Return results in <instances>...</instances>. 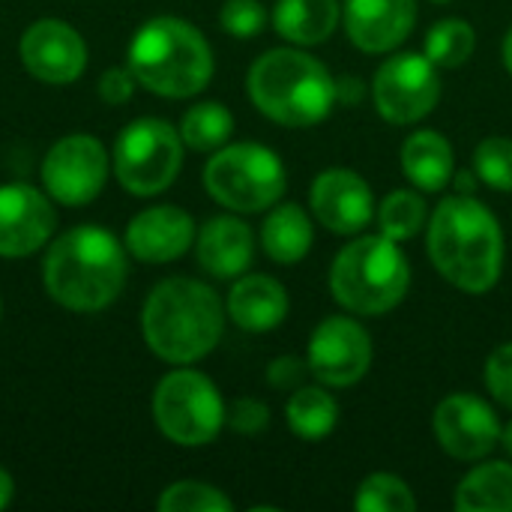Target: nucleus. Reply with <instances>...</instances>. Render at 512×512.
<instances>
[{
    "mask_svg": "<svg viewBox=\"0 0 512 512\" xmlns=\"http://www.w3.org/2000/svg\"><path fill=\"white\" fill-rule=\"evenodd\" d=\"M180 165H183V138L171 123L159 117L132 120L114 144L117 180L132 195L165 192L180 174Z\"/></svg>",
    "mask_w": 512,
    "mask_h": 512,
    "instance_id": "nucleus-9",
    "label": "nucleus"
},
{
    "mask_svg": "<svg viewBox=\"0 0 512 512\" xmlns=\"http://www.w3.org/2000/svg\"><path fill=\"white\" fill-rule=\"evenodd\" d=\"M372 99L387 123L411 126L429 117L441 99L438 66L426 54L402 51L381 63L372 78Z\"/></svg>",
    "mask_w": 512,
    "mask_h": 512,
    "instance_id": "nucleus-10",
    "label": "nucleus"
},
{
    "mask_svg": "<svg viewBox=\"0 0 512 512\" xmlns=\"http://www.w3.org/2000/svg\"><path fill=\"white\" fill-rule=\"evenodd\" d=\"M162 512H231L234 504L216 489V486H207V483H195V480H183V483H174L168 486L162 495H159V504Z\"/></svg>",
    "mask_w": 512,
    "mask_h": 512,
    "instance_id": "nucleus-30",
    "label": "nucleus"
},
{
    "mask_svg": "<svg viewBox=\"0 0 512 512\" xmlns=\"http://www.w3.org/2000/svg\"><path fill=\"white\" fill-rule=\"evenodd\" d=\"M417 24V0H345V30L369 54L399 48Z\"/></svg>",
    "mask_w": 512,
    "mask_h": 512,
    "instance_id": "nucleus-17",
    "label": "nucleus"
},
{
    "mask_svg": "<svg viewBox=\"0 0 512 512\" xmlns=\"http://www.w3.org/2000/svg\"><path fill=\"white\" fill-rule=\"evenodd\" d=\"M12 495H15V483H12V477L0 468V510H3V507H9Z\"/></svg>",
    "mask_w": 512,
    "mask_h": 512,
    "instance_id": "nucleus-38",
    "label": "nucleus"
},
{
    "mask_svg": "<svg viewBox=\"0 0 512 512\" xmlns=\"http://www.w3.org/2000/svg\"><path fill=\"white\" fill-rule=\"evenodd\" d=\"M129 69L159 96L186 99L213 78V51L198 27L183 18H153L129 42Z\"/></svg>",
    "mask_w": 512,
    "mask_h": 512,
    "instance_id": "nucleus-5",
    "label": "nucleus"
},
{
    "mask_svg": "<svg viewBox=\"0 0 512 512\" xmlns=\"http://www.w3.org/2000/svg\"><path fill=\"white\" fill-rule=\"evenodd\" d=\"M225 423L240 435H258L270 423V408L264 402H258V399H237L225 411Z\"/></svg>",
    "mask_w": 512,
    "mask_h": 512,
    "instance_id": "nucleus-34",
    "label": "nucleus"
},
{
    "mask_svg": "<svg viewBox=\"0 0 512 512\" xmlns=\"http://www.w3.org/2000/svg\"><path fill=\"white\" fill-rule=\"evenodd\" d=\"M108 177V153L93 135H66L60 138L45 162L42 183L48 195L66 207H84L93 201Z\"/></svg>",
    "mask_w": 512,
    "mask_h": 512,
    "instance_id": "nucleus-12",
    "label": "nucleus"
},
{
    "mask_svg": "<svg viewBox=\"0 0 512 512\" xmlns=\"http://www.w3.org/2000/svg\"><path fill=\"white\" fill-rule=\"evenodd\" d=\"M372 357L369 330L348 315H330L312 330L306 363L324 387H351L366 378Z\"/></svg>",
    "mask_w": 512,
    "mask_h": 512,
    "instance_id": "nucleus-11",
    "label": "nucleus"
},
{
    "mask_svg": "<svg viewBox=\"0 0 512 512\" xmlns=\"http://www.w3.org/2000/svg\"><path fill=\"white\" fill-rule=\"evenodd\" d=\"M219 21L234 39H252L267 27V9L261 0H225Z\"/></svg>",
    "mask_w": 512,
    "mask_h": 512,
    "instance_id": "nucleus-32",
    "label": "nucleus"
},
{
    "mask_svg": "<svg viewBox=\"0 0 512 512\" xmlns=\"http://www.w3.org/2000/svg\"><path fill=\"white\" fill-rule=\"evenodd\" d=\"M228 315L240 330L249 333L276 330L288 315V291L273 276H237L228 294Z\"/></svg>",
    "mask_w": 512,
    "mask_h": 512,
    "instance_id": "nucleus-20",
    "label": "nucleus"
},
{
    "mask_svg": "<svg viewBox=\"0 0 512 512\" xmlns=\"http://www.w3.org/2000/svg\"><path fill=\"white\" fill-rule=\"evenodd\" d=\"M474 48H477V33H474L471 21L444 18V21L432 24V30L426 33L423 54L441 69H456L471 60Z\"/></svg>",
    "mask_w": 512,
    "mask_h": 512,
    "instance_id": "nucleus-27",
    "label": "nucleus"
},
{
    "mask_svg": "<svg viewBox=\"0 0 512 512\" xmlns=\"http://www.w3.org/2000/svg\"><path fill=\"white\" fill-rule=\"evenodd\" d=\"M57 225L51 201L27 186L9 183L0 186V255L3 258H24L42 249Z\"/></svg>",
    "mask_w": 512,
    "mask_h": 512,
    "instance_id": "nucleus-16",
    "label": "nucleus"
},
{
    "mask_svg": "<svg viewBox=\"0 0 512 512\" xmlns=\"http://www.w3.org/2000/svg\"><path fill=\"white\" fill-rule=\"evenodd\" d=\"M378 225L381 234H387L396 243H405L417 237L426 225V201L411 189L390 192L378 207Z\"/></svg>",
    "mask_w": 512,
    "mask_h": 512,
    "instance_id": "nucleus-28",
    "label": "nucleus"
},
{
    "mask_svg": "<svg viewBox=\"0 0 512 512\" xmlns=\"http://www.w3.org/2000/svg\"><path fill=\"white\" fill-rule=\"evenodd\" d=\"M141 330L156 357L189 366L219 345L225 309L210 285L174 276L150 291L141 312Z\"/></svg>",
    "mask_w": 512,
    "mask_h": 512,
    "instance_id": "nucleus-2",
    "label": "nucleus"
},
{
    "mask_svg": "<svg viewBox=\"0 0 512 512\" xmlns=\"http://www.w3.org/2000/svg\"><path fill=\"white\" fill-rule=\"evenodd\" d=\"M456 177V189L459 192H465V195H474V186H477V174H471V171H459V174H453Z\"/></svg>",
    "mask_w": 512,
    "mask_h": 512,
    "instance_id": "nucleus-39",
    "label": "nucleus"
},
{
    "mask_svg": "<svg viewBox=\"0 0 512 512\" xmlns=\"http://www.w3.org/2000/svg\"><path fill=\"white\" fill-rule=\"evenodd\" d=\"M309 204L315 219L342 237L360 234L375 216V195L369 183L351 168H327L315 177Z\"/></svg>",
    "mask_w": 512,
    "mask_h": 512,
    "instance_id": "nucleus-14",
    "label": "nucleus"
},
{
    "mask_svg": "<svg viewBox=\"0 0 512 512\" xmlns=\"http://www.w3.org/2000/svg\"><path fill=\"white\" fill-rule=\"evenodd\" d=\"M246 90L264 117L294 129L327 120L336 105V78L300 48L264 51L249 69Z\"/></svg>",
    "mask_w": 512,
    "mask_h": 512,
    "instance_id": "nucleus-4",
    "label": "nucleus"
},
{
    "mask_svg": "<svg viewBox=\"0 0 512 512\" xmlns=\"http://www.w3.org/2000/svg\"><path fill=\"white\" fill-rule=\"evenodd\" d=\"M402 171L420 192H441L453 174V147L441 132L417 129L402 144Z\"/></svg>",
    "mask_w": 512,
    "mask_h": 512,
    "instance_id": "nucleus-21",
    "label": "nucleus"
},
{
    "mask_svg": "<svg viewBox=\"0 0 512 512\" xmlns=\"http://www.w3.org/2000/svg\"><path fill=\"white\" fill-rule=\"evenodd\" d=\"M435 441L459 462H480L501 444L498 414L471 393H450L438 402L432 417Z\"/></svg>",
    "mask_w": 512,
    "mask_h": 512,
    "instance_id": "nucleus-13",
    "label": "nucleus"
},
{
    "mask_svg": "<svg viewBox=\"0 0 512 512\" xmlns=\"http://www.w3.org/2000/svg\"><path fill=\"white\" fill-rule=\"evenodd\" d=\"M192 240H195L192 216L171 204L141 210L126 228V249L147 264H165L186 255Z\"/></svg>",
    "mask_w": 512,
    "mask_h": 512,
    "instance_id": "nucleus-18",
    "label": "nucleus"
},
{
    "mask_svg": "<svg viewBox=\"0 0 512 512\" xmlns=\"http://www.w3.org/2000/svg\"><path fill=\"white\" fill-rule=\"evenodd\" d=\"M501 57H504V66H507V72L512 75V27L507 30V36H504V48H501Z\"/></svg>",
    "mask_w": 512,
    "mask_h": 512,
    "instance_id": "nucleus-40",
    "label": "nucleus"
},
{
    "mask_svg": "<svg viewBox=\"0 0 512 512\" xmlns=\"http://www.w3.org/2000/svg\"><path fill=\"white\" fill-rule=\"evenodd\" d=\"M315 243L312 219L297 204H279L261 225V246L276 264H297Z\"/></svg>",
    "mask_w": 512,
    "mask_h": 512,
    "instance_id": "nucleus-23",
    "label": "nucleus"
},
{
    "mask_svg": "<svg viewBox=\"0 0 512 512\" xmlns=\"http://www.w3.org/2000/svg\"><path fill=\"white\" fill-rule=\"evenodd\" d=\"M453 507L459 512H512V465L486 462L462 477Z\"/></svg>",
    "mask_w": 512,
    "mask_h": 512,
    "instance_id": "nucleus-24",
    "label": "nucleus"
},
{
    "mask_svg": "<svg viewBox=\"0 0 512 512\" xmlns=\"http://www.w3.org/2000/svg\"><path fill=\"white\" fill-rule=\"evenodd\" d=\"M306 372H309V363H303L300 357H276V360L267 366V381H270L276 390L294 393L297 387H303Z\"/></svg>",
    "mask_w": 512,
    "mask_h": 512,
    "instance_id": "nucleus-35",
    "label": "nucleus"
},
{
    "mask_svg": "<svg viewBox=\"0 0 512 512\" xmlns=\"http://www.w3.org/2000/svg\"><path fill=\"white\" fill-rule=\"evenodd\" d=\"M501 447L512 456V420L507 426H501Z\"/></svg>",
    "mask_w": 512,
    "mask_h": 512,
    "instance_id": "nucleus-41",
    "label": "nucleus"
},
{
    "mask_svg": "<svg viewBox=\"0 0 512 512\" xmlns=\"http://www.w3.org/2000/svg\"><path fill=\"white\" fill-rule=\"evenodd\" d=\"M234 132V117L222 102H198L180 120V138L192 150L210 153L225 147Z\"/></svg>",
    "mask_w": 512,
    "mask_h": 512,
    "instance_id": "nucleus-26",
    "label": "nucleus"
},
{
    "mask_svg": "<svg viewBox=\"0 0 512 512\" xmlns=\"http://www.w3.org/2000/svg\"><path fill=\"white\" fill-rule=\"evenodd\" d=\"M411 288V264L387 234H360L330 267L333 300L351 315H384Z\"/></svg>",
    "mask_w": 512,
    "mask_h": 512,
    "instance_id": "nucleus-6",
    "label": "nucleus"
},
{
    "mask_svg": "<svg viewBox=\"0 0 512 512\" xmlns=\"http://www.w3.org/2000/svg\"><path fill=\"white\" fill-rule=\"evenodd\" d=\"M204 186L228 210L237 213H261L273 207L285 195V165L276 156V150L243 141L231 147H219L207 168H204Z\"/></svg>",
    "mask_w": 512,
    "mask_h": 512,
    "instance_id": "nucleus-7",
    "label": "nucleus"
},
{
    "mask_svg": "<svg viewBox=\"0 0 512 512\" xmlns=\"http://www.w3.org/2000/svg\"><path fill=\"white\" fill-rule=\"evenodd\" d=\"M21 60L45 84H69L87 66V48L75 27L57 18H45L27 27L21 36Z\"/></svg>",
    "mask_w": 512,
    "mask_h": 512,
    "instance_id": "nucleus-15",
    "label": "nucleus"
},
{
    "mask_svg": "<svg viewBox=\"0 0 512 512\" xmlns=\"http://www.w3.org/2000/svg\"><path fill=\"white\" fill-rule=\"evenodd\" d=\"M354 507L357 512H414L417 498L402 477L378 471L360 483L354 495Z\"/></svg>",
    "mask_w": 512,
    "mask_h": 512,
    "instance_id": "nucleus-29",
    "label": "nucleus"
},
{
    "mask_svg": "<svg viewBox=\"0 0 512 512\" xmlns=\"http://www.w3.org/2000/svg\"><path fill=\"white\" fill-rule=\"evenodd\" d=\"M42 279L60 306L72 312H99L123 291V246L99 225L72 228L48 249Z\"/></svg>",
    "mask_w": 512,
    "mask_h": 512,
    "instance_id": "nucleus-3",
    "label": "nucleus"
},
{
    "mask_svg": "<svg viewBox=\"0 0 512 512\" xmlns=\"http://www.w3.org/2000/svg\"><path fill=\"white\" fill-rule=\"evenodd\" d=\"M198 264L216 279H237L255 258L252 228L237 216H216L198 234Z\"/></svg>",
    "mask_w": 512,
    "mask_h": 512,
    "instance_id": "nucleus-19",
    "label": "nucleus"
},
{
    "mask_svg": "<svg viewBox=\"0 0 512 512\" xmlns=\"http://www.w3.org/2000/svg\"><path fill=\"white\" fill-rule=\"evenodd\" d=\"M153 417L168 441L180 447H204L225 426V405L207 375L177 369L156 384Z\"/></svg>",
    "mask_w": 512,
    "mask_h": 512,
    "instance_id": "nucleus-8",
    "label": "nucleus"
},
{
    "mask_svg": "<svg viewBox=\"0 0 512 512\" xmlns=\"http://www.w3.org/2000/svg\"><path fill=\"white\" fill-rule=\"evenodd\" d=\"M342 18L339 0H279L273 9V27L294 45L327 42Z\"/></svg>",
    "mask_w": 512,
    "mask_h": 512,
    "instance_id": "nucleus-22",
    "label": "nucleus"
},
{
    "mask_svg": "<svg viewBox=\"0 0 512 512\" xmlns=\"http://www.w3.org/2000/svg\"><path fill=\"white\" fill-rule=\"evenodd\" d=\"M135 72L132 69H108L99 81V93L108 105H123L135 93Z\"/></svg>",
    "mask_w": 512,
    "mask_h": 512,
    "instance_id": "nucleus-36",
    "label": "nucleus"
},
{
    "mask_svg": "<svg viewBox=\"0 0 512 512\" xmlns=\"http://www.w3.org/2000/svg\"><path fill=\"white\" fill-rule=\"evenodd\" d=\"M426 246L435 270L459 291L486 294L501 279L504 231L474 195H450L435 207Z\"/></svg>",
    "mask_w": 512,
    "mask_h": 512,
    "instance_id": "nucleus-1",
    "label": "nucleus"
},
{
    "mask_svg": "<svg viewBox=\"0 0 512 512\" xmlns=\"http://www.w3.org/2000/svg\"><path fill=\"white\" fill-rule=\"evenodd\" d=\"M474 174L498 189V192H512V138H486L474 150Z\"/></svg>",
    "mask_w": 512,
    "mask_h": 512,
    "instance_id": "nucleus-31",
    "label": "nucleus"
},
{
    "mask_svg": "<svg viewBox=\"0 0 512 512\" xmlns=\"http://www.w3.org/2000/svg\"><path fill=\"white\" fill-rule=\"evenodd\" d=\"M483 378H486L489 393H492L501 405L512 408V342L498 345V348L489 354Z\"/></svg>",
    "mask_w": 512,
    "mask_h": 512,
    "instance_id": "nucleus-33",
    "label": "nucleus"
},
{
    "mask_svg": "<svg viewBox=\"0 0 512 512\" xmlns=\"http://www.w3.org/2000/svg\"><path fill=\"white\" fill-rule=\"evenodd\" d=\"M288 429L303 441H324L339 423V402L324 387H297L285 405Z\"/></svg>",
    "mask_w": 512,
    "mask_h": 512,
    "instance_id": "nucleus-25",
    "label": "nucleus"
},
{
    "mask_svg": "<svg viewBox=\"0 0 512 512\" xmlns=\"http://www.w3.org/2000/svg\"><path fill=\"white\" fill-rule=\"evenodd\" d=\"M366 93V84L357 78V75H342L336 78V102H345V105H357Z\"/></svg>",
    "mask_w": 512,
    "mask_h": 512,
    "instance_id": "nucleus-37",
    "label": "nucleus"
},
{
    "mask_svg": "<svg viewBox=\"0 0 512 512\" xmlns=\"http://www.w3.org/2000/svg\"><path fill=\"white\" fill-rule=\"evenodd\" d=\"M432 3H441L444 6V3H453V0H432Z\"/></svg>",
    "mask_w": 512,
    "mask_h": 512,
    "instance_id": "nucleus-42",
    "label": "nucleus"
}]
</instances>
